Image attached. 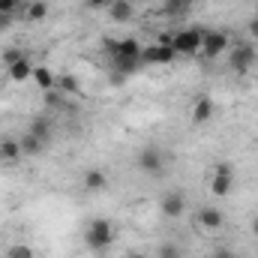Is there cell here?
I'll use <instances>...</instances> for the list:
<instances>
[{
  "label": "cell",
  "instance_id": "cell-1",
  "mask_svg": "<svg viewBox=\"0 0 258 258\" xmlns=\"http://www.w3.org/2000/svg\"><path fill=\"white\" fill-rule=\"evenodd\" d=\"M84 243L87 249L93 252H105L111 243H114V222L105 219V216H96L84 225Z\"/></svg>",
  "mask_w": 258,
  "mask_h": 258
},
{
  "label": "cell",
  "instance_id": "cell-2",
  "mask_svg": "<svg viewBox=\"0 0 258 258\" xmlns=\"http://www.w3.org/2000/svg\"><path fill=\"white\" fill-rule=\"evenodd\" d=\"M135 165H138L147 177H162V174H165V165H168V156H165L162 147L144 144V147L135 153Z\"/></svg>",
  "mask_w": 258,
  "mask_h": 258
},
{
  "label": "cell",
  "instance_id": "cell-3",
  "mask_svg": "<svg viewBox=\"0 0 258 258\" xmlns=\"http://www.w3.org/2000/svg\"><path fill=\"white\" fill-rule=\"evenodd\" d=\"M234 189V168L228 162H216L210 171V195L213 198H228Z\"/></svg>",
  "mask_w": 258,
  "mask_h": 258
},
{
  "label": "cell",
  "instance_id": "cell-4",
  "mask_svg": "<svg viewBox=\"0 0 258 258\" xmlns=\"http://www.w3.org/2000/svg\"><path fill=\"white\" fill-rule=\"evenodd\" d=\"M201 39H204V27H183V30L171 33V48L177 54H198Z\"/></svg>",
  "mask_w": 258,
  "mask_h": 258
},
{
  "label": "cell",
  "instance_id": "cell-5",
  "mask_svg": "<svg viewBox=\"0 0 258 258\" xmlns=\"http://www.w3.org/2000/svg\"><path fill=\"white\" fill-rule=\"evenodd\" d=\"M225 60L231 66V72H237V75H246L252 63L258 60V51L249 45V42H237L234 48H228V54H225Z\"/></svg>",
  "mask_w": 258,
  "mask_h": 258
},
{
  "label": "cell",
  "instance_id": "cell-6",
  "mask_svg": "<svg viewBox=\"0 0 258 258\" xmlns=\"http://www.w3.org/2000/svg\"><path fill=\"white\" fill-rule=\"evenodd\" d=\"M228 33L225 30H204V39H201V57L204 60H216V57H222L225 51H228Z\"/></svg>",
  "mask_w": 258,
  "mask_h": 258
},
{
  "label": "cell",
  "instance_id": "cell-7",
  "mask_svg": "<svg viewBox=\"0 0 258 258\" xmlns=\"http://www.w3.org/2000/svg\"><path fill=\"white\" fill-rule=\"evenodd\" d=\"M195 225H198L201 231H207V234H216V231H222V225H225V213H222L219 207H213V204H204V207H198V213H195Z\"/></svg>",
  "mask_w": 258,
  "mask_h": 258
},
{
  "label": "cell",
  "instance_id": "cell-8",
  "mask_svg": "<svg viewBox=\"0 0 258 258\" xmlns=\"http://www.w3.org/2000/svg\"><path fill=\"white\" fill-rule=\"evenodd\" d=\"M177 51L171 48V42H153L147 48H141V63H153V66H168L174 63Z\"/></svg>",
  "mask_w": 258,
  "mask_h": 258
},
{
  "label": "cell",
  "instance_id": "cell-9",
  "mask_svg": "<svg viewBox=\"0 0 258 258\" xmlns=\"http://www.w3.org/2000/svg\"><path fill=\"white\" fill-rule=\"evenodd\" d=\"M159 210H162L165 219H180V216L186 213V192H180V189L162 192V198H159Z\"/></svg>",
  "mask_w": 258,
  "mask_h": 258
},
{
  "label": "cell",
  "instance_id": "cell-10",
  "mask_svg": "<svg viewBox=\"0 0 258 258\" xmlns=\"http://www.w3.org/2000/svg\"><path fill=\"white\" fill-rule=\"evenodd\" d=\"M213 111H216L213 99H210L207 93H201V96H195V99H192V108H189V120H192L195 126H204V123H210Z\"/></svg>",
  "mask_w": 258,
  "mask_h": 258
},
{
  "label": "cell",
  "instance_id": "cell-11",
  "mask_svg": "<svg viewBox=\"0 0 258 258\" xmlns=\"http://www.w3.org/2000/svg\"><path fill=\"white\" fill-rule=\"evenodd\" d=\"M81 186L87 192H105L108 189V171L105 168H87L81 174Z\"/></svg>",
  "mask_w": 258,
  "mask_h": 258
},
{
  "label": "cell",
  "instance_id": "cell-12",
  "mask_svg": "<svg viewBox=\"0 0 258 258\" xmlns=\"http://www.w3.org/2000/svg\"><path fill=\"white\" fill-rule=\"evenodd\" d=\"M21 159H24V153H21L18 138L3 135V138H0V162H3V165H15V162H21Z\"/></svg>",
  "mask_w": 258,
  "mask_h": 258
},
{
  "label": "cell",
  "instance_id": "cell-13",
  "mask_svg": "<svg viewBox=\"0 0 258 258\" xmlns=\"http://www.w3.org/2000/svg\"><path fill=\"white\" fill-rule=\"evenodd\" d=\"M132 15H135L132 0H111V3H108V18H111L114 24H129Z\"/></svg>",
  "mask_w": 258,
  "mask_h": 258
},
{
  "label": "cell",
  "instance_id": "cell-14",
  "mask_svg": "<svg viewBox=\"0 0 258 258\" xmlns=\"http://www.w3.org/2000/svg\"><path fill=\"white\" fill-rule=\"evenodd\" d=\"M42 93H48V90H54L57 87V75L48 69V66H33V78H30Z\"/></svg>",
  "mask_w": 258,
  "mask_h": 258
},
{
  "label": "cell",
  "instance_id": "cell-15",
  "mask_svg": "<svg viewBox=\"0 0 258 258\" xmlns=\"http://www.w3.org/2000/svg\"><path fill=\"white\" fill-rule=\"evenodd\" d=\"M6 78L15 81V84L30 81V78H33V63H30V57H24V60H18V63L6 66Z\"/></svg>",
  "mask_w": 258,
  "mask_h": 258
},
{
  "label": "cell",
  "instance_id": "cell-16",
  "mask_svg": "<svg viewBox=\"0 0 258 258\" xmlns=\"http://www.w3.org/2000/svg\"><path fill=\"white\" fill-rule=\"evenodd\" d=\"M18 144H21V153H24V156H42L45 147H48V144H45L42 138H36L33 132H24V135L18 138Z\"/></svg>",
  "mask_w": 258,
  "mask_h": 258
},
{
  "label": "cell",
  "instance_id": "cell-17",
  "mask_svg": "<svg viewBox=\"0 0 258 258\" xmlns=\"http://www.w3.org/2000/svg\"><path fill=\"white\" fill-rule=\"evenodd\" d=\"M27 132H33L36 138H42L45 144L51 141V135H54V123L48 120V117H33L30 120V126H27Z\"/></svg>",
  "mask_w": 258,
  "mask_h": 258
},
{
  "label": "cell",
  "instance_id": "cell-18",
  "mask_svg": "<svg viewBox=\"0 0 258 258\" xmlns=\"http://www.w3.org/2000/svg\"><path fill=\"white\" fill-rule=\"evenodd\" d=\"M192 3H195V0H162V15H168V18L186 15Z\"/></svg>",
  "mask_w": 258,
  "mask_h": 258
},
{
  "label": "cell",
  "instance_id": "cell-19",
  "mask_svg": "<svg viewBox=\"0 0 258 258\" xmlns=\"http://www.w3.org/2000/svg\"><path fill=\"white\" fill-rule=\"evenodd\" d=\"M45 15H48V0H30L24 6V18L27 21H42Z\"/></svg>",
  "mask_w": 258,
  "mask_h": 258
},
{
  "label": "cell",
  "instance_id": "cell-20",
  "mask_svg": "<svg viewBox=\"0 0 258 258\" xmlns=\"http://www.w3.org/2000/svg\"><path fill=\"white\" fill-rule=\"evenodd\" d=\"M54 90L75 96V93H81V84H78V78H75V75H57V87H54Z\"/></svg>",
  "mask_w": 258,
  "mask_h": 258
},
{
  "label": "cell",
  "instance_id": "cell-21",
  "mask_svg": "<svg viewBox=\"0 0 258 258\" xmlns=\"http://www.w3.org/2000/svg\"><path fill=\"white\" fill-rule=\"evenodd\" d=\"M156 258H183V249H180V243H174V240H165V243H159Z\"/></svg>",
  "mask_w": 258,
  "mask_h": 258
},
{
  "label": "cell",
  "instance_id": "cell-22",
  "mask_svg": "<svg viewBox=\"0 0 258 258\" xmlns=\"http://www.w3.org/2000/svg\"><path fill=\"white\" fill-rule=\"evenodd\" d=\"M6 258H36V252H33V246H27V243H12V246L6 249Z\"/></svg>",
  "mask_w": 258,
  "mask_h": 258
},
{
  "label": "cell",
  "instance_id": "cell-23",
  "mask_svg": "<svg viewBox=\"0 0 258 258\" xmlns=\"http://www.w3.org/2000/svg\"><path fill=\"white\" fill-rule=\"evenodd\" d=\"M21 6H24V0H0V15H9L12 18Z\"/></svg>",
  "mask_w": 258,
  "mask_h": 258
},
{
  "label": "cell",
  "instance_id": "cell-24",
  "mask_svg": "<svg viewBox=\"0 0 258 258\" xmlns=\"http://www.w3.org/2000/svg\"><path fill=\"white\" fill-rule=\"evenodd\" d=\"M27 54L21 51V48H6L3 51V66H12V63H18V60H24Z\"/></svg>",
  "mask_w": 258,
  "mask_h": 258
},
{
  "label": "cell",
  "instance_id": "cell-25",
  "mask_svg": "<svg viewBox=\"0 0 258 258\" xmlns=\"http://www.w3.org/2000/svg\"><path fill=\"white\" fill-rule=\"evenodd\" d=\"M84 3H87L90 9H102V6L108 9V3H111V0H84Z\"/></svg>",
  "mask_w": 258,
  "mask_h": 258
},
{
  "label": "cell",
  "instance_id": "cell-26",
  "mask_svg": "<svg viewBox=\"0 0 258 258\" xmlns=\"http://www.w3.org/2000/svg\"><path fill=\"white\" fill-rule=\"evenodd\" d=\"M246 30H249V36H252V39H258V15L249 21V24H246Z\"/></svg>",
  "mask_w": 258,
  "mask_h": 258
},
{
  "label": "cell",
  "instance_id": "cell-27",
  "mask_svg": "<svg viewBox=\"0 0 258 258\" xmlns=\"http://www.w3.org/2000/svg\"><path fill=\"white\" fill-rule=\"evenodd\" d=\"M213 258H237V255H234L228 246H222V249H216V255H213Z\"/></svg>",
  "mask_w": 258,
  "mask_h": 258
},
{
  "label": "cell",
  "instance_id": "cell-28",
  "mask_svg": "<svg viewBox=\"0 0 258 258\" xmlns=\"http://www.w3.org/2000/svg\"><path fill=\"white\" fill-rule=\"evenodd\" d=\"M9 24H12V18L9 15H0V27H9Z\"/></svg>",
  "mask_w": 258,
  "mask_h": 258
},
{
  "label": "cell",
  "instance_id": "cell-29",
  "mask_svg": "<svg viewBox=\"0 0 258 258\" xmlns=\"http://www.w3.org/2000/svg\"><path fill=\"white\" fill-rule=\"evenodd\" d=\"M252 234H255V237H258V216H255V219H252Z\"/></svg>",
  "mask_w": 258,
  "mask_h": 258
},
{
  "label": "cell",
  "instance_id": "cell-30",
  "mask_svg": "<svg viewBox=\"0 0 258 258\" xmlns=\"http://www.w3.org/2000/svg\"><path fill=\"white\" fill-rule=\"evenodd\" d=\"M126 258H147V255H144V252H129Z\"/></svg>",
  "mask_w": 258,
  "mask_h": 258
}]
</instances>
